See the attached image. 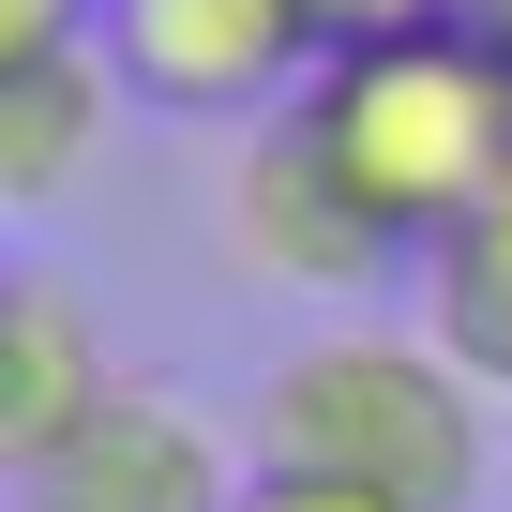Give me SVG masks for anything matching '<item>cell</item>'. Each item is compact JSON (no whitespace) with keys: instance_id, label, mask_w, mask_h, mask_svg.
<instances>
[{"instance_id":"cell-6","label":"cell","mask_w":512,"mask_h":512,"mask_svg":"<svg viewBox=\"0 0 512 512\" xmlns=\"http://www.w3.org/2000/svg\"><path fill=\"white\" fill-rule=\"evenodd\" d=\"M106 332H91V302L76 287H46V272H0V497H31L46 467H61V437L106 407Z\"/></svg>"},{"instance_id":"cell-2","label":"cell","mask_w":512,"mask_h":512,"mask_svg":"<svg viewBox=\"0 0 512 512\" xmlns=\"http://www.w3.org/2000/svg\"><path fill=\"white\" fill-rule=\"evenodd\" d=\"M317 136V166L407 241V272H422V241L467 226L497 181H512V46L467 16V31H392V46H332L287 106Z\"/></svg>"},{"instance_id":"cell-1","label":"cell","mask_w":512,"mask_h":512,"mask_svg":"<svg viewBox=\"0 0 512 512\" xmlns=\"http://www.w3.org/2000/svg\"><path fill=\"white\" fill-rule=\"evenodd\" d=\"M241 452L302 467V482H347V497H392V512H482L497 422H482V377L437 332H407V317H317L302 347H272Z\"/></svg>"},{"instance_id":"cell-10","label":"cell","mask_w":512,"mask_h":512,"mask_svg":"<svg viewBox=\"0 0 512 512\" xmlns=\"http://www.w3.org/2000/svg\"><path fill=\"white\" fill-rule=\"evenodd\" d=\"M241 512H392V497H347V482H302V467H256Z\"/></svg>"},{"instance_id":"cell-8","label":"cell","mask_w":512,"mask_h":512,"mask_svg":"<svg viewBox=\"0 0 512 512\" xmlns=\"http://www.w3.org/2000/svg\"><path fill=\"white\" fill-rule=\"evenodd\" d=\"M422 332L482 377V407H512V181L422 241Z\"/></svg>"},{"instance_id":"cell-12","label":"cell","mask_w":512,"mask_h":512,"mask_svg":"<svg viewBox=\"0 0 512 512\" xmlns=\"http://www.w3.org/2000/svg\"><path fill=\"white\" fill-rule=\"evenodd\" d=\"M0 512H46V497H0Z\"/></svg>"},{"instance_id":"cell-3","label":"cell","mask_w":512,"mask_h":512,"mask_svg":"<svg viewBox=\"0 0 512 512\" xmlns=\"http://www.w3.org/2000/svg\"><path fill=\"white\" fill-rule=\"evenodd\" d=\"M91 46L121 106H166V121H272L317 76L302 0H91Z\"/></svg>"},{"instance_id":"cell-9","label":"cell","mask_w":512,"mask_h":512,"mask_svg":"<svg viewBox=\"0 0 512 512\" xmlns=\"http://www.w3.org/2000/svg\"><path fill=\"white\" fill-rule=\"evenodd\" d=\"M482 0H302V31H317V61L332 46H392V31H467Z\"/></svg>"},{"instance_id":"cell-4","label":"cell","mask_w":512,"mask_h":512,"mask_svg":"<svg viewBox=\"0 0 512 512\" xmlns=\"http://www.w3.org/2000/svg\"><path fill=\"white\" fill-rule=\"evenodd\" d=\"M211 226H226V272L287 287V302H362V287H392V272H407V241H392V226L317 166V136H302L287 106H272V121H241Z\"/></svg>"},{"instance_id":"cell-7","label":"cell","mask_w":512,"mask_h":512,"mask_svg":"<svg viewBox=\"0 0 512 512\" xmlns=\"http://www.w3.org/2000/svg\"><path fill=\"white\" fill-rule=\"evenodd\" d=\"M106 136H121V76H106L91 31H76V46H31V61H0V226H31V211L91 196Z\"/></svg>"},{"instance_id":"cell-5","label":"cell","mask_w":512,"mask_h":512,"mask_svg":"<svg viewBox=\"0 0 512 512\" xmlns=\"http://www.w3.org/2000/svg\"><path fill=\"white\" fill-rule=\"evenodd\" d=\"M241 482H256V452L211 407H181L166 377H106V407L61 437V467L31 497L46 512H241Z\"/></svg>"},{"instance_id":"cell-11","label":"cell","mask_w":512,"mask_h":512,"mask_svg":"<svg viewBox=\"0 0 512 512\" xmlns=\"http://www.w3.org/2000/svg\"><path fill=\"white\" fill-rule=\"evenodd\" d=\"M91 31V0H0V61H31V46H76Z\"/></svg>"}]
</instances>
